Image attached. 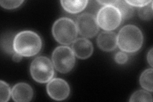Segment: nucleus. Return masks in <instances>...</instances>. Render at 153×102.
<instances>
[{"instance_id": "obj_1", "label": "nucleus", "mask_w": 153, "mask_h": 102, "mask_svg": "<svg viewBox=\"0 0 153 102\" xmlns=\"http://www.w3.org/2000/svg\"><path fill=\"white\" fill-rule=\"evenodd\" d=\"M42 41L40 36L33 31H22L17 33L13 39V49L22 57H31L41 50Z\"/></svg>"}, {"instance_id": "obj_2", "label": "nucleus", "mask_w": 153, "mask_h": 102, "mask_svg": "<svg viewBox=\"0 0 153 102\" xmlns=\"http://www.w3.org/2000/svg\"><path fill=\"white\" fill-rule=\"evenodd\" d=\"M143 42V36L141 30L131 24L123 27L117 35V45L124 52L133 53L139 51Z\"/></svg>"}, {"instance_id": "obj_3", "label": "nucleus", "mask_w": 153, "mask_h": 102, "mask_svg": "<svg viewBox=\"0 0 153 102\" xmlns=\"http://www.w3.org/2000/svg\"><path fill=\"white\" fill-rule=\"evenodd\" d=\"M52 31L56 40L63 45H70L74 43L78 35L75 22L66 17L57 19L53 24Z\"/></svg>"}, {"instance_id": "obj_4", "label": "nucleus", "mask_w": 153, "mask_h": 102, "mask_svg": "<svg viewBox=\"0 0 153 102\" xmlns=\"http://www.w3.org/2000/svg\"><path fill=\"white\" fill-rule=\"evenodd\" d=\"M30 74L36 82L47 83L52 80L54 75L53 64L48 57L38 56L31 63Z\"/></svg>"}, {"instance_id": "obj_5", "label": "nucleus", "mask_w": 153, "mask_h": 102, "mask_svg": "<svg viewBox=\"0 0 153 102\" xmlns=\"http://www.w3.org/2000/svg\"><path fill=\"white\" fill-rule=\"evenodd\" d=\"M52 64L57 71L62 74L68 73L75 64V54L68 46H59L52 52Z\"/></svg>"}, {"instance_id": "obj_6", "label": "nucleus", "mask_w": 153, "mask_h": 102, "mask_svg": "<svg viewBox=\"0 0 153 102\" xmlns=\"http://www.w3.org/2000/svg\"><path fill=\"white\" fill-rule=\"evenodd\" d=\"M96 19L99 27L107 31L116 30L123 21L119 10L113 5H105L102 7Z\"/></svg>"}, {"instance_id": "obj_7", "label": "nucleus", "mask_w": 153, "mask_h": 102, "mask_svg": "<svg viewBox=\"0 0 153 102\" xmlns=\"http://www.w3.org/2000/svg\"><path fill=\"white\" fill-rule=\"evenodd\" d=\"M76 25L80 35L86 38L94 37L100 30L97 19L92 14L88 13L80 15L76 19Z\"/></svg>"}, {"instance_id": "obj_8", "label": "nucleus", "mask_w": 153, "mask_h": 102, "mask_svg": "<svg viewBox=\"0 0 153 102\" xmlns=\"http://www.w3.org/2000/svg\"><path fill=\"white\" fill-rule=\"evenodd\" d=\"M47 91L51 98L61 101L68 98L70 88L66 81L62 79L56 78L49 82L47 86Z\"/></svg>"}, {"instance_id": "obj_9", "label": "nucleus", "mask_w": 153, "mask_h": 102, "mask_svg": "<svg viewBox=\"0 0 153 102\" xmlns=\"http://www.w3.org/2000/svg\"><path fill=\"white\" fill-rule=\"evenodd\" d=\"M72 51L75 56L82 60L87 59L92 55L93 46L87 38H80L76 39L72 45Z\"/></svg>"}, {"instance_id": "obj_10", "label": "nucleus", "mask_w": 153, "mask_h": 102, "mask_svg": "<svg viewBox=\"0 0 153 102\" xmlns=\"http://www.w3.org/2000/svg\"><path fill=\"white\" fill-rule=\"evenodd\" d=\"M12 97L17 102L30 101L33 97L32 87L25 82H20L16 84L12 89Z\"/></svg>"}, {"instance_id": "obj_11", "label": "nucleus", "mask_w": 153, "mask_h": 102, "mask_svg": "<svg viewBox=\"0 0 153 102\" xmlns=\"http://www.w3.org/2000/svg\"><path fill=\"white\" fill-rule=\"evenodd\" d=\"M98 46L103 51L115 50L117 46V35L113 31H103L97 38Z\"/></svg>"}, {"instance_id": "obj_12", "label": "nucleus", "mask_w": 153, "mask_h": 102, "mask_svg": "<svg viewBox=\"0 0 153 102\" xmlns=\"http://www.w3.org/2000/svg\"><path fill=\"white\" fill-rule=\"evenodd\" d=\"M88 1H61L65 10L70 13H77L82 12L87 6Z\"/></svg>"}, {"instance_id": "obj_13", "label": "nucleus", "mask_w": 153, "mask_h": 102, "mask_svg": "<svg viewBox=\"0 0 153 102\" xmlns=\"http://www.w3.org/2000/svg\"><path fill=\"white\" fill-rule=\"evenodd\" d=\"M112 5L119 10L122 20L130 19L134 15V8L127 3L126 1H114Z\"/></svg>"}, {"instance_id": "obj_14", "label": "nucleus", "mask_w": 153, "mask_h": 102, "mask_svg": "<svg viewBox=\"0 0 153 102\" xmlns=\"http://www.w3.org/2000/svg\"><path fill=\"white\" fill-rule=\"evenodd\" d=\"M152 68L147 69L142 72L140 77V84L141 86L147 90L152 92Z\"/></svg>"}, {"instance_id": "obj_15", "label": "nucleus", "mask_w": 153, "mask_h": 102, "mask_svg": "<svg viewBox=\"0 0 153 102\" xmlns=\"http://www.w3.org/2000/svg\"><path fill=\"white\" fill-rule=\"evenodd\" d=\"M15 37V36H14ZM14 37L10 35L6 34L5 36L1 37V47L8 54H15L13 49V39Z\"/></svg>"}, {"instance_id": "obj_16", "label": "nucleus", "mask_w": 153, "mask_h": 102, "mask_svg": "<svg viewBox=\"0 0 153 102\" xmlns=\"http://www.w3.org/2000/svg\"><path fill=\"white\" fill-rule=\"evenodd\" d=\"M130 101H148L152 102V95L144 90H139L134 93L130 99Z\"/></svg>"}, {"instance_id": "obj_17", "label": "nucleus", "mask_w": 153, "mask_h": 102, "mask_svg": "<svg viewBox=\"0 0 153 102\" xmlns=\"http://www.w3.org/2000/svg\"><path fill=\"white\" fill-rule=\"evenodd\" d=\"M138 16L142 20L150 21L152 18L153 10H152V1L147 5L139 8L138 9Z\"/></svg>"}, {"instance_id": "obj_18", "label": "nucleus", "mask_w": 153, "mask_h": 102, "mask_svg": "<svg viewBox=\"0 0 153 102\" xmlns=\"http://www.w3.org/2000/svg\"><path fill=\"white\" fill-rule=\"evenodd\" d=\"M12 95L10 87L7 82L3 80L0 81V100L1 102H7Z\"/></svg>"}, {"instance_id": "obj_19", "label": "nucleus", "mask_w": 153, "mask_h": 102, "mask_svg": "<svg viewBox=\"0 0 153 102\" xmlns=\"http://www.w3.org/2000/svg\"><path fill=\"white\" fill-rule=\"evenodd\" d=\"M24 1H1L0 4L2 7L5 9H14L20 7Z\"/></svg>"}, {"instance_id": "obj_20", "label": "nucleus", "mask_w": 153, "mask_h": 102, "mask_svg": "<svg viewBox=\"0 0 153 102\" xmlns=\"http://www.w3.org/2000/svg\"><path fill=\"white\" fill-rule=\"evenodd\" d=\"M128 60V56L126 52H119L115 56V61L118 64L123 65L126 63Z\"/></svg>"}, {"instance_id": "obj_21", "label": "nucleus", "mask_w": 153, "mask_h": 102, "mask_svg": "<svg viewBox=\"0 0 153 102\" xmlns=\"http://www.w3.org/2000/svg\"><path fill=\"white\" fill-rule=\"evenodd\" d=\"M151 1H151V0H149V1H146V0H143V1H139V0H138V1H133H133H126V2L131 7L135 6L139 8L147 5V4L150 3Z\"/></svg>"}, {"instance_id": "obj_22", "label": "nucleus", "mask_w": 153, "mask_h": 102, "mask_svg": "<svg viewBox=\"0 0 153 102\" xmlns=\"http://www.w3.org/2000/svg\"><path fill=\"white\" fill-rule=\"evenodd\" d=\"M147 61L149 63L150 66H152V48H151L149 52L147 54Z\"/></svg>"}, {"instance_id": "obj_23", "label": "nucleus", "mask_w": 153, "mask_h": 102, "mask_svg": "<svg viewBox=\"0 0 153 102\" xmlns=\"http://www.w3.org/2000/svg\"><path fill=\"white\" fill-rule=\"evenodd\" d=\"M22 56H21L20 54H17V53H15L12 56V59L13 60V61L15 62H19L21 61V60H22Z\"/></svg>"}, {"instance_id": "obj_24", "label": "nucleus", "mask_w": 153, "mask_h": 102, "mask_svg": "<svg viewBox=\"0 0 153 102\" xmlns=\"http://www.w3.org/2000/svg\"><path fill=\"white\" fill-rule=\"evenodd\" d=\"M98 2L102 4H104L105 6V5H112L114 3V1H99Z\"/></svg>"}]
</instances>
